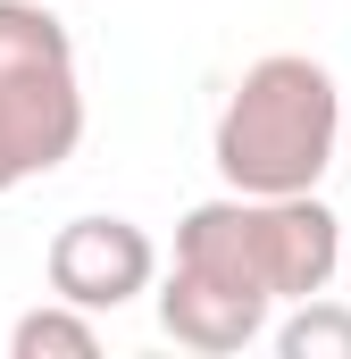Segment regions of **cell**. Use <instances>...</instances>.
<instances>
[{
  "label": "cell",
  "instance_id": "obj_1",
  "mask_svg": "<svg viewBox=\"0 0 351 359\" xmlns=\"http://www.w3.org/2000/svg\"><path fill=\"white\" fill-rule=\"evenodd\" d=\"M343 142V92L310 50H267L226 92L209 159L226 192H318Z\"/></svg>",
  "mask_w": 351,
  "mask_h": 359
},
{
  "label": "cell",
  "instance_id": "obj_2",
  "mask_svg": "<svg viewBox=\"0 0 351 359\" xmlns=\"http://www.w3.org/2000/svg\"><path fill=\"white\" fill-rule=\"evenodd\" d=\"M343 217L318 192H226L184 209L176 259L260 301H310L343 276Z\"/></svg>",
  "mask_w": 351,
  "mask_h": 359
},
{
  "label": "cell",
  "instance_id": "obj_3",
  "mask_svg": "<svg viewBox=\"0 0 351 359\" xmlns=\"http://www.w3.org/2000/svg\"><path fill=\"white\" fill-rule=\"evenodd\" d=\"M84 142L76 42L51 0H0V192L67 168Z\"/></svg>",
  "mask_w": 351,
  "mask_h": 359
},
{
  "label": "cell",
  "instance_id": "obj_4",
  "mask_svg": "<svg viewBox=\"0 0 351 359\" xmlns=\"http://www.w3.org/2000/svg\"><path fill=\"white\" fill-rule=\"evenodd\" d=\"M42 276H51L59 301L100 318V309H126L134 292L159 284V243L134 217H67L51 234V251H42Z\"/></svg>",
  "mask_w": 351,
  "mask_h": 359
},
{
  "label": "cell",
  "instance_id": "obj_5",
  "mask_svg": "<svg viewBox=\"0 0 351 359\" xmlns=\"http://www.w3.org/2000/svg\"><path fill=\"white\" fill-rule=\"evenodd\" d=\"M267 318H276V301L234 292V284H218V276L184 268V259H176L168 284H159V326H168V343H184V351H201V359L251 351V343L267 334Z\"/></svg>",
  "mask_w": 351,
  "mask_h": 359
},
{
  "label": "cell",
  "instance_id": "obj_6",
  "mask_svg": "<svg viewBox=\"0 0 351 359\" xmlns=\"http://www.w3.org/2000/svg\"><path fill=\"white\" fill-rule=\"evenodd\" d=\"M92 351H100V326H92V309L59 301V292L8 326V359H92Z\"/></svg>",
  "mask_w": 351,
  "mask_h": 359
},
{
  "label": "cell",
  "instance_id": "obj_7",
  "mask_svg": "<svg viewBox=\"0 0 351 359\" xmlns=\"http://www.w3.org/2000/svg\"><path fill=\"white\" fill-rule=\"evenodd\" d=\"M276 351L284 359H351V309L326 301V292L293 301V318L276 326Z\"/></svg>",
  "mask_w": 351,
  "mask_h": 359
},
{
  "label": "cell",
  "instance_id": "obj_8",
  "mask_svg": "<svg viewBox=\"0 0 351 359\" xmlns=\"http://www.w3.org/2000/svg\"><path fill=\"white\" fill-rule=\"evenodd\" d=\"M343 268H351V251H343Z\"/></svg>",
  "mask_w": 351,
  "mask_h": 359
}]
</instances>
